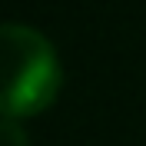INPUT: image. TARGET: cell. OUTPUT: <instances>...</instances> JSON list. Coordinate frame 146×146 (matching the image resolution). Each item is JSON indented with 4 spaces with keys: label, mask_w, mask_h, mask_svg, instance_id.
Returning <instances> with one entry per match:
<instances>
[{
    "label": "cell",
    "mask_w": 146,
    "mask_h": 146,
    "mask_svg": "<svg viewBox=\"0 0 146 146\" xmlns=\"http://www.w3.org/2000/svg\"><path fill=\"white\" fill-rule=\"evenodd\" d=\"M63 66L53 43L27 23H0V116L27 119L53 106Z\"/></svg>",
    "instance_id": "6da1fadb"
},
{
    "label": "cell",
    "mask_w": 146,
    "mask_h": 146,
    "mask_svg": "<svg viewBox=\"0 0 146 146\" xmlns=\"http://www.w3.org/2000/svg\"><path fill=\"white\" fill-rule=\"evenodd\" d=\"M0 146H27V129H23L20 119L0 116Z\"/></svg>",
    "instance_id": "7a4b0ae2"
}]
</instances>
